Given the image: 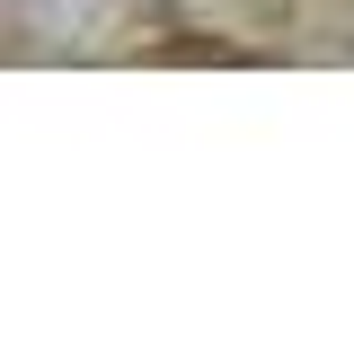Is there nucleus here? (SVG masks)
<instances>
[]
</instances>
